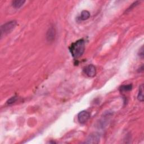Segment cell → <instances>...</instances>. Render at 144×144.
Instances as JSON below:
<instances>
[{"mask_svg":"<svg viewBox=\"0 0 144 144\" xmlns=\"http://www.w3.org/2000/svg\"><path fill=\"white\" fill-rule=\"evenodd\" d=\"M85 49V41L80 39L71 43L69 47V51L74 59H78L82 56Z\"/></svg>","mask_w":144,"mask_h":144,"instance_id":"6da1fadb","label":"cell"},{"mask_svg":"<svg viewBox=\"0 0 144 144\" xmlns=\"http://www.w3.org/2000/svg\"><path fill=\"white\" fill-rule=\"evenodd\" d=\"M17 25V22L15 20H12L10 22L4 24L1 27V36L10 33L15 28Z\"/></svg>","mask_w":144,"mask_h":144,"instance_id":"7a4b0ae2","label":"cell"},{"mask_svg":"<svg viewBox=\"0 0 144 144\" xmlns=\"http://www.w3.org/2000/svg\"><path fill=\"white\" fill-rule=\"evenodd\" d=\"M90 118V113L87 111L83 110L78 114V120L81 124H84L87 122Z\"/></svg>","mask_w":144,"mask_h":144,"instance_id":"3957f363","label":"cell"},{"mask_svg":"<svg viewBox=\"0 0 144 144\" xmlns=\"http://www.w3.org/2000/svg\"><path fill=\"white\" fill-rule=\"evenodd\" d=\"M84 73L89 77H94L96 74V69L94 65H89L87 66L83 69Z\"/></svg>","mask_w":144,"mask_h":144,"instance_id":"277c9868","label":"cell"},{"mask_svg":"<svg viewBox=\"0 0 144 144\" xmlns=\"http://www.w3.org/2000/svg\"><path fill=\"white\" fill-rule=\"evenodd\" d=\"M55 35L56 32L55 28H53V26H51L47 31L46 34V38L48 41H53L55 39Z\"/></svg>","mask_w":144,"mask_h":144,"instance_id":"5b68a950","label":"cell"},{"mask_svg":"<svg viewBox=\"0 0 144 144\" xmlns=\"http://www.w3.org/2000/svg\"><path fill=\"white\" fill-rule=\"evenodd\" d=\"M99 140H100V137L98 134L97 133H94L91 135L87 139V141H86V143H97L98 142Z\"/></svg>","mask_w":144,"mask_h":144,"instance_id":"8992f818","label":"cell"},{"mask_svg":"<svg viewBox=\"0 0 144 144\" xmlns=\"http://www.w3.org/2000/svg\"><path fill=\"white\" fill-rule=\"evenodd\" d=\"M89 17H90L89 12L87 10H83L82 11V13H81L79 19L81 20H87Z\"/></svg>","mask_w":144,"mask_h":144,"instance_id":"52a82bcc","label":"cell"},{"mask_svg":"<svg viewBox=\"0 0 144 144\" xmlns=\"http://www.w3.org/2000/svg\"><path fill=\"white\" fill-rule=\"evenodd\" d=\"M137 98H138V100L141 102L143 101V85H141L140 87L139 90V93H138Z\"/></svg>","mask_w":144,"mask_h":144,"instance_id":"ba28073f","label":"cell"},{"mask_svg":"<svg viewBox=\"0 0 144 144\" xmlns=\"http://www.w3.org/2000/svg\"><path fill=\"white\" fill-rule=\"evenodd\" d=\"M25 2V1H18V0H16V1H13L12 2V5L14 8H19L24 4Z\"/></svg>","mask_w":144,"mask_h":144,"instance_id":"9c48e42d","label":"cell"},{"mask_svg":"<svg viewBox=\"0 0 144 144\" xmlns=\"http://www.w3.org/2000/svg\"><path fill=\"white\" fill-rule=\"evenodd\" d=\"M132 89V85L131 84L127 85H122L119 87V90L121 92H128Z\"/></svg>","mask_w":144,"mask_h":144,"instance_id":"30bf717a","label":"cell"},{"mask_svg":"<svg viewBox=\"0 0 144 144\" xmlns=\"http://www.w3.org/2000/svg\"><path fill=\"white\" fill-rule=\"evenodd\" d=\"M17 100H18L17 96H14L8 99L6 102V104L7 105H10L15 103Z\"/></svg>","mask_w":144,"mask_h":144,"instance_id":"8fae6325","label":"cell"},{"mask_svg":"<svg viewBox=\"0 0 144 144\" xmlns=\"http://www.w3.org/2000/svg\"><path fill=\"white\" fill-rule=\"evenodd\" d=\"M139 1H136V2H134L133 4H132L131 6L128 8L127 11H130L131 10H132V9L133 8H134V6H137L138 4H139Z\"/></svg>","mask_w":144,"mask_h":144,"instance_id":"7c38bea8","label":"cell"},{"mask_svg":"<svg viewBox=\"0 0 144 144\" xmlns=\"http://www.w3.org/2000/svg\"><path fill=\"white\" fill-rule=\"evenodd\" d=\"M140 51H140V56L141 57V58H143V46L141 48V49L140 50Z\"/></svg>","mask_w":144,"mask_h":144,"instance_id":"4fadbf2b","label":"cell"}]
</instances>
